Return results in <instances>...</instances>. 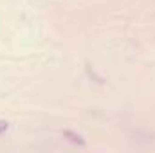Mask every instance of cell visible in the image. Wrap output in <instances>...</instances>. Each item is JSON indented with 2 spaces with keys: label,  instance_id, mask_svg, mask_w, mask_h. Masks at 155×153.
I'll return each mask as SVG.
<instances>
[{
  "label": "cell",
  "instance_id": "obj_1",
  "mask_svg": "<svg viewBox=\"0 0 155 153\" xmlns=\"http://www.w3.org/2000/svg\"><path fill=\"white\" fill-rule=\"evenodd\" d=\"M7 128H9V122L4 121V119H0V135H2L4 132H7Z\"/></svg>",
  "mask_w": 155,
  "mask_h": 153
}]
</instances>
